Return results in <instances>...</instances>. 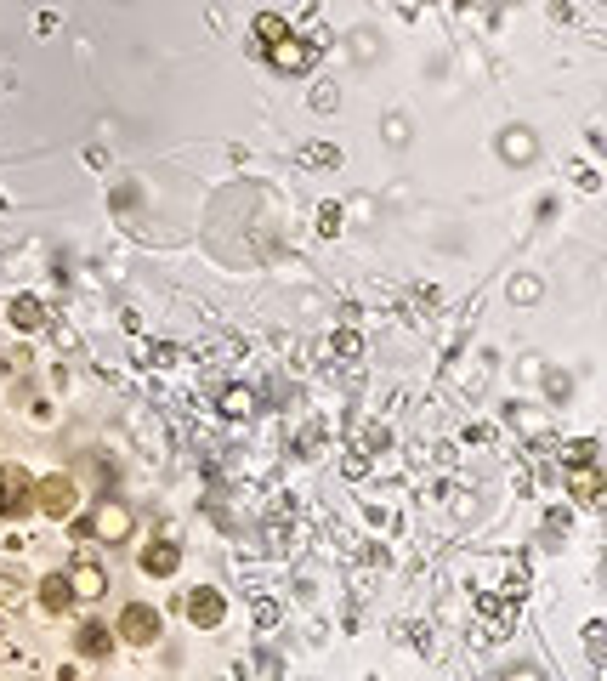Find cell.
<instances>
[{
    "mask_svg": "<svg viewBox=\"0 0 607 681\" xmlns=\"http://www.w3.org/2000/svg\"><path fill=\"white\" fill-rule=\"evenodd\" d=\"M35 511V477L23 466H0V517H29Z\"/></svg>",
    "mask_w": 607,
    "mask_h": 681,
    "instance_id": "obj_2",
    "label": "cell"
},
{
    "mask_svg": "<svg viewBox=\"0 0 607 681\" xmlns=\"http://www.w3.org/2000/svg\"><path fill=\"white\" fill-rule=\"evenodd\" d=\"M188 619L199 630H216L227 619V602H222V591H210V585H199V591L188 596Z\"/></svg>",
    "mask_w": 607,
    "mask_h": 681,
    "instance_id": "obj_6",
    "label": "cell"
},
{
    "mask_svg": "<svg viewBox=\"0 0 607 681\" xmlns=\"http://www.w3.org/2000/svg\"><path fill=\"white\" fill-rule=\"evenodd\" d=\"M568 489H573V500H596V494H602L596 460H579V466H568Z\"/></svg>",
    "mask_w": 607,
    "mask_h": 681,
    "instance_id": "obj_10",
    "label": "cell"
},
{
    "mask_svg": "<svg viewBox=\"0 0 607 681\" xmlns=\"http://www.w3.org/2000/svg\"><path fill=\"white\" fill-rule=\"evenodd\" d=\"M114 636H125V642H137V647L159 642V613L148 608V602H131V608L114 619Z\"/></svg>",
    "mask_w": 607,
    "mask_h": 681,
    "instance_id": "obj_4",
    "label": "cell"
},
{
    "mask_svg": "<svg viewBox=\"0 0 607 681\" xmlns=\"http://www.w3.org/2000/svg\"><path fill=\"white\" fill-rule=\"evenodd\" d=\"M318 227H324V233H335V227H341V210L324 205V210H318Z\"/></svg>",
    "mask_w": 607,
    "mask_h": 681,
    "instance_id": "obj_18",
    "label": "cell"
},
{
    "mask_svg": "<svg viewBox=\"0 0 607 681\" xmlns=\"http://www.w3.org/2000/svg\"><path fill=\"white\" fill-rule=\"evenodd\" d=\"M284 35H290V23L278 18V12H261V18H256V40H261V46H278Z\"/></svg>",
    "mask_w": 607,
    "mask_h": 681,
    "instance_id": "obj_15",
    "label": "cell"
},
{
    "mask_svg": "<svg viewBox=\"0 0 607 681\" xmlns=\"http://www.w3.org/2000/svg\"><path fill=\"white\" fill-rule=\"evenodd\" d=\"M74 506H80V489H74V477L52 472L35 483V511H46L52 523H63V517H74Z\"/></svg>",
    "mask_w": 607,
    "mask_h": 681,
    "instance_id": "obj_1",
    "label": "cell"
},
{
    "mask_svg": "<svg viewBox=\"0 0 607 681\" xmlns=\"http://www.w3.org/2000/svg\"><path fill=\"white\" fill-rule=\"evenodd\" d=\"M69 602H74L69 574H46V579H40V608H46V613H63Z\"/></svg>",
    "mask_w": 607,
    "mask_h": 681,
    "instance_id": "obj_11",
    "label": "cell"
},
{
    "mask_svg": "<svg viewBox=\"0 0 607 681\" xmlns=\"http://www.w3.org/2000/svg\"><path fill=\"white\" fill-rule=\"evenodd\" d=\"M579 460H596V443H573V449L562 454V466H579Z\"/></svg>",
    "mask_w": 607,
    "mask_h": 681,
    "instance_id": "obj_16",
    "label": "cell"
},
{
    "mask_svg": "<svg viewBox=\"0 0 607 681\" xmlns=\"http://www.w3.org/2000/svg\"><path fill=\"white\" fill-rule=\"evenodd\" d=\"M250 409H256V392H244V386L222 392V415H227V420H250Z\"/></svg>",
    "mask_w": 607,
    "mask_h": 681,
    "instance_id": "obj_14",
    "label": "cell"
},
{
    "mask_svg": "<svg viewBox=\"0 0 607 681\" xmlns=\"http://www.w3.org/2000/svg\"><path fill=\"white\" fill-rule=\"evenodd\" d=\"M313 57H318V52L307 46V40H290V35L273 46V63H278L284 74H307V69H313Z\"/></svg>",
    "mask_w": 607,
    "mask_h": 681,
    "instance_id": "obj_7",
    "label": "cell"
},
{
    "mask_svg": "<svg viewBox=\"0 0 607 681\" xmlns=\"http://www.w3.org/2000/svg\"><path fill=\"white\" fill-rule=\"evenodd\" d=\"M534 154H539L534 131H522V125H517V131H505V137H500V159H511V165H528Z\"/></svg>",
    "mask_w": 607,
    "mask_h": 681,
    "instance_id": "obj_9",
    "label": "cell"
},
{
    "mask_svg": "<svg viewBox=\"0 0 607 681\" xmlns=\"http://www.w3.org/2000/svg\"><path fill=\"white\" fill-rule=\"evenodd\" d=\"M108 647H114V630H108V625H86V630H80V653H86V659H103Z\"/></svg>",
    "mask_w": 607,
    "mask_h": 681,
    "instance_id": "obj_13",
    "label": "cell"
},
{
    "mask_svg": "<svg viewBox=\"0 0 607 681\" xmlns=\"http://www.w3.org/2000/svg\"><path fill=\"white\" fill-rule=\"evenodd\" d=\"M176 568H182V551H176V545H148V551H142V574L171 579Z\"/></svg>",
    "mask_w": 607,
    "mask_h": 681,
    "instance_id": "obj_8",
    "label": "cell"
},
{
    "mask_svg": "<svg viewBox=\"0 0 607 681\" xmlns=\"http://www.w3.org/2000/svg\"><path fill=\"white\" fill-rule=\"evenodd\" d=\"M386 137H392V148H403V142H409V125L392 120V125H386Z\"/></svg>",
    "mask_w": 607,
    "mask_h": 681,
    "instance_id": "obj_19",
    "label": "cell"
},
{
    "mask_svg": "<svg viewBox=\"0 0 607 681\" xmlns=\"http://www.w3.org/2000/svg\"><path fill=\"white\" fill-rule=\"evenodd\" d=\"M131 528H137V517L120 506V500H103V506L91 511V540H103V545H125L131 540Z\"/></svg>",
    "mask_w": 607,
    "mask_h": 681,
    "instance_id": "obj_3",
    "label": "cell"
},
{
    "mask_svg": "<svg viewBox=\"0 0 607 681\" xmlns=\"http://www.w3.org/2000/svg\"><path fill=\"white\" fill-rule=\"evenodd\" d=\"M534 296H539L534 279H517V284H511V301H534Z\"/></svg>",
    "mask_w": 607,
    "mask_h": 681,
    "instance_id": "obj_17",
    "label": "cell"
},
{
    "mask_svg": "<svg viewBox=\"0 0 607 681\" xmlns=\"http://www.w3.org/2000/svg\"><path fill=\"white\" fill-rule=\"evenodd\" d=\"M69 591H74V602H97V596L108 591V574H103V562H74L69 568Z\"/></svg>",
    "mask_w": 607,
    "mask_h": 681,
    "instance_id": "obj_5",
    "label": "cell"
},
{
    "mask_svg": "<svg viewBox=\"0 0 607 681\" xmlns=\"http://www.w3.org/2000/svg\"><path fill=\"white\" fill-rule=\"evenodd\" d=\"M12 324H18V330H40V324H46V307H40L35 296H18L12 301Z\"/></svg>",
    "mask_w": 607,
    "mask_h": 681,
    "instance_id": "obj_12",
    "label": "cell"
}]
</instances>
